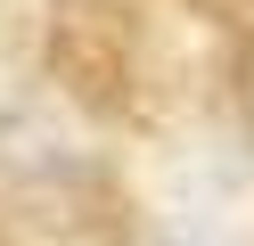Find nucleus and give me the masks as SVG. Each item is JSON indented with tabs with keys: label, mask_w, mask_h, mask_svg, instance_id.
<instances>
[{
	"label": "nucleus",
	"mask_w": 254,
	"mask_h": 246,
	"mask_svg": "<svg viewBox=\"0 0 254 246\" xmlns=\"http://www.w3.org/2000/svg\"><path fill=\"white\" fill-rule=\"evenodd\" d=\"M139 246H197V238H181V230H148Z\"/></svg>",
	"instance_id": "obj_1"
}]
</instances>
